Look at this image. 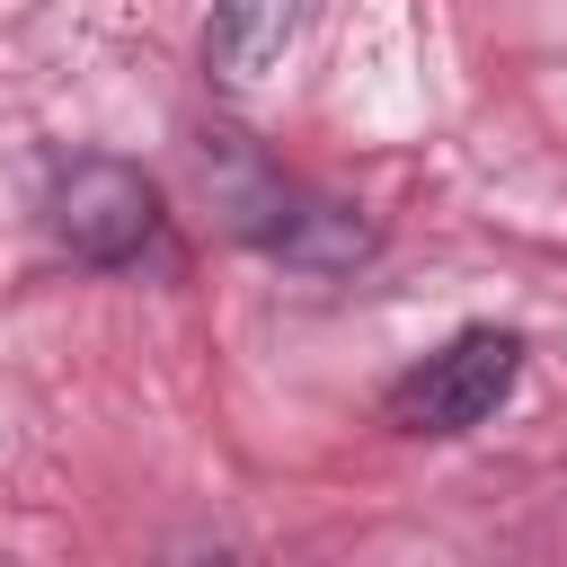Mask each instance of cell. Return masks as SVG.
Here are the masks:
<instances>
[{
	"label": "cell",
	"instance_id": "1",
	"mask_svg": "<svg viewBox=\"0 0 567 567\" xmlns=\"http://www.w3.org/2000/svg\"><path fill=\"white\" fill-rule=\"evenodd\" d=\"M514 372H523V337H514V328H461L452 346H434L425 363H408V372L390 381L381 416H390L399 434H434V443H443V434L487 425V416L505 408Z\"/></svg>",
	"mask_w": 567,
	"mask_h": 567
},
{
	"label": "cell",
	"instance_id": "2",
	"mask_svg": "<svg viewBox=\"0 0 567 567\" xmlns=\"http://www.w3.org/2000/svg\"><path fill=\"white\" fill-rule=\"evenodd\" d=\"M44 221L53 239L80 257V266H133L151 239H159V186L133 168V159H106V151H80L53 168L44 186Z\"/></svg>",
	"mask_w": 567,
	"mask_h": 567
},
{
	"label": "cell",
	"instance_id": "3",
	"mask_svg": "<svg viewBox=\"0 0 567 567\" xmlns=\"http://www.w3.org/2000/svg\"><path fill=\"white\" fill-rule=\"evenodd\" d=\"M301 27H310V0H213V27H204V71H213V89L257 97V89L292 62Z\"/></svg>",
	"mask_w": 567,
	"mask_h": 567
},
{
	"label": "cell",
	"instance_id": "4",
	"mask_svg": "<svg viewBox=\"0 0 567 567\" xmlns=\"http://www.w3.org/2000/svg\"><path fill=\"white\" fill-rule=\"evenodd\" d=\"M257 248H275V257H292V266H354L363 248H372V230L346 213V204H319V195H292L284 186V204H275V221L257 230Z\"/></svg>",
	"mask_w": 567,
	"mask_h": 567
},
{
	"label": "cell",
	"instance_id": "5",
	"mask_svg": "<svg viewBox=\"0 0 567 567\" xmlns=\"http://www.w3.org/2000/svg\"><path fill=\"white\" fill-rule=\"evenodd\" d=\"M168 567H230V558H221V549H177Z\"/></svg>",
	"mask_w": 567,
	"mask_h": 567
}]
</instances>
